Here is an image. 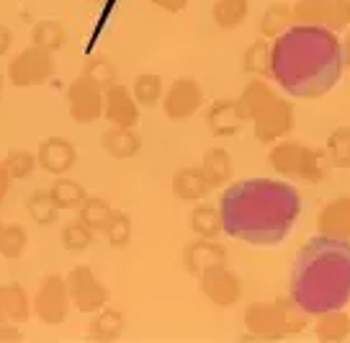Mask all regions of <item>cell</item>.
Here are the masks:
<instances>
[{
	"label": "cell",
	"instance_id": "1",
	"mask_svg": "<svg viewBox=\"0 0 350 343\" xmlns=\"http://www.w3.org/2000/svg\"><path fill=\"white\" fill-rule=\"evenodd\" d=\"M271 78L296 99H317L340 78L342 49L335 31L309 23H294L273 39Z\"/></svg>",
	"mask_w": 350,
	"mask_h": 343
},
{
	"label": "cell",
	"instance_id": "2",
	"mask_svg": "<svg viewBox=\"0 0 350 343\" xmlns=\"http://www.w3.org/2000/svg\"><path fill=\"white\" fill-rule=\"evenodd\" d=\"M224 233L252 245L278 243L299 214V194L281 181H242L221 196Z\"/></svg>",
	"mask_w": 350,
	"mask_h": 343
},
{
	"label": "cell",
	"instance_id": "3",
	"mask_svg": "<svg viewBox=\"0 0 350 343\" xmlns=\"http://www.w3.org/2000/svg\"><path fill=\"white\" fill-rule=\"evenodd\" d=\"M291 292L312 315L342 307L350 299V240L314 238L296 258Z\"/></svg>",
	"mask_w": 350,
	"mask_h": 343
},
{
	"label": "cell",
	"instance_id": "4",
	"mask_svg": "<svg viewBox=\"0 0 350 343\" xmlns=\"http://www.w3.org/2000/svg\"><path fill=\"white\" fill-rule=\"evenodd\" d=\"M242 322L247 328V338H258V341H278V338L299 335L306 328V318L294 299L247 305Z\"/></svg>",
	"mask_w": 350,
	"mask_h": 343
},
{
	"label": "cell",
	"instance_id": "5",
	"mask_svg": "<svg viewBox=\"0 0 350 343\" xmlns=\"http://www.w3.org/2000/svg\"><path fill=\"white\" fill-rule=\"evenodd\" d=\"M268 166L278 176L299 178L306 183H319L329 173V163L325 157V150H314L299 140H278L268 144Z\"/></svg>",
	"mask_w": 350,
	"mask_h": 343
},
{
	"label": "cell",
	"instance_id": "6",
	"mask_svg": "<svg viewBox=\"0 0 350 343\" xmlns=\"http://www.w3.org/2000/svg\"><path fill=\"white\" fill-rule=\"evenodd\" d=\"M252 132L255 140L262 144H273L278 140H284L294 129V103L284 96L275 93L268 103H262L260 109L252 114Z\"/></svg>",
	"mask_w": 350,
	"mask_h": 343
},
{
	"label": "cell",
	"instance_id": "7",
	"mask_svg": "<svg viewBox=\"0 0 350 343\" xmlns=\"http://www.w3.org/2000/svg\"><path fill=\"white\" fill-rule=\"evenodd\" d=\"M55 75V52L29 45L11 60L8 80L16 88H36Z\"/></svg>",
	"mask_w": 350,
	"mask_h": 343
},
{
	"label": "cell",
	"instance_id": "8",
	"mask_svg": "<svg viewBox=\"0 0 350 343\" xmlns=\"http://www.w3.org/2000/svg\"><path fill=\"white\" fill-rule=\"evenodd\" d=\"M67 292H70V302L77 312L83 315H93V312L103 310L109 305V289L103 281H98V277L93 274L90 266H75L67 274Z\"/></svg>",
	"mask_w": 350,
	"mask_h": 343
},
{
	"label": "cell",
	"instance_id": "9",
	"mask_svg": "<svg viewBox=\"0 0 350 343\" xmlns=\"http://www.w3.org/2000/svg\"><path fill=\"white\" fill-rule=\"evenodd\" d=\"M291 13L294 23L322 26L329 31H342L350 26V0H296Z\"/></svg>",
	"mask_w": 350,
	"mask_h": 343
},
{
	"label": "cell",
	"instance_id": "10",
	"mask_svg": "<svg viewBox=\"0 0 350 343\" xmlns=\"http://www.w3.org/2000/svg\"><path fill=\"white\" fill-rule=\"evenodd\" d=\"M33 315L44 322V325H59V322L67 320L70 315V292H67V279L59 277V274H52L46 277L39 284L36 294L31 299Z\"/></svg>",
	"mask_w": 350,
	"mask_h": 343
},
{
	"label": "cell",
	"instance_id": "11",
	"mask_svg": "<svg viewBox=\"0 0 350 343\" xmlns=\"http://www.w3.org/2000/svg\"><path fill=\"white\" fill-rule=\"evenodd\" d=\"M103 93L98 83L88 78L85 73L77 75L67 88V111L77 124H93L103 119Z\"/></svg>",
	"mask_w": 350,
	"mask_h": 343
},
{
	"label": "cell",
	"instance_id": "12",
	"mask_svg": "<svg viewBox=\"0 0 350 343\" xmlns=\"http://www.w3.org/2000/svg\"><path fill=\"white\" fill-rule=\"evenodd\" d=\"M160 103L170 122H186L204 106V88L193 78H178L163 93Z\"/></svg>",
	"mask_w": 350,
	"mask_h": 343
},
{
	"label": "cell",
	"instance_id": "13",
	"mask_svg": "<svg viewBox=\"0 0 350 343\" xmlns=\"http://www.w3.org/2000/svg\"><path fill=\"white\" fill-rule=\"evenodd\" d=\"M198 287H201V294L214 305V307H234L242 299V279L230 271L227 266H219V268H211L206 274L198 277Z\"/></svg>",
	"mask_w": 350,
	"mask_h": 343
},
{
	"label": "cell",
	"instance_id": "14",
	"mask_svg": "<svg viewBox=\"0 0 350 343\" xmlns=\"http://www.w3.org/2000/svg\"><path fill=\"white\" fill-rule=\"evenodd\" d=\"M183 268L191 277H201L211 268L227 266V248L217 243V238H196L183 248Z\"/></svg>",
	"mask_w": 350,
	"mask_h": 343
},
{
	"label": "cell",
	"instance_id": "15",
	"mask_svg": "<svg viewBox=\"0 0 350 343\" xmlns=\"http://www.w3.org/2000/svg\"><path fill=\"white\" fill-rule=\"evenodd\" d=\"M103 119L113 127H137L139 124V103L126 86L113 83L103 93Z\"/></svg>",
	"mask_w": 350,
	"mask_h": 343
},
{
	"label": "cell",
	"instance_id": "16",
	"mask_svg": "<svg viewBox=\"0 0 350 343\" xmlns=\"http://www.w3.org/2000/svg\"><path fill=\"white\" fill-rule=\"evenodd\" d=\"M39 168L49 176H65L77 163V147L65 137H46L36 150Z\"/></svg>",
	"mask_w": 350,
	"mask_h": 343
},
{
	"label": "cell",
	"instance_id": "17",
	"mask_svg": "<svg viewBox=\"0 0 350 343\" xmlns=\"http://www.w3.org/2000/svg\"><path fill=\"white\" fill-rule=\"evenodd\" d=\"M317 233L329 240H350V194L329 199L319 209Z\"/></svg>",
	"mask_w": 350,
	"mask_h": 343
},
{
	"label": "cell",
	"instance_id": "18",
	"mask_svg": "<svg viewBox=\"0 0 350 343\" xmlns=\"http://www.w3.org/2000/svg\"><path fill=\"white\" fill-rule=\"evenodd\" d=\"M31 297L21 284H0V328L21 325L31 318Z\"/></svg>",
	"mask_w": 350,
	"mask_h": 343
},
{
	"label": "cell",
	"instance_id": "19",
	"mask_svg": "<svg viewBox=\"0 0 350 343\" xmlns=\"http://www.w3.org/2000/svg\"><path fill=\"white\" fill-rule=\"evenodd\" d=\"M173 194L180 201H188V204H198L201 199H206L208 194L214 191L211 181L206 178V173L201 170V166H186L178 168L173 173Z\"/></svg>",
	"mask_w": 350,
	"mask_h": 343
},
{
	"label": "cell",
	"instance_id": "20",
	"mask_svg": "<svg viewBox=\"0 0 350 343\" xmlns=\"http://www.w3.org/2000/svg\"><path fill=\"white\" fill-rule=\"evenodd\" d=\"M206 124L217 137H234L245 127L237 99H219L206 109Z\"/></svg>",
	"mask_w": 350,
	"mask_h": 343
},
{
	"label": "cell",
	"instance_id": "21",
	"mask_svg": "<svg viewBox=\"0 0 350 343\" xmlns=\"http://www.w3.org/2000/svg\"><path fill=\"white\" fill-rule=\"evenodd\" d=\"M100 144L113 160H129L142 150V134L137 132V127H113L111 124L100 137Z\"/></svg>",
	"mask_w": 350,
	"mask_h": 343
},
{
	"label": "cell",
	"instance_id": "22",
	"mask_svg": "<svg viewBox=\"0 0 350 343\" xmlns=\"http://www.w3.org/2000/svg\"><path fill=\"white\" fill-rule=\"evenodd\" d=\"M314 335L325 343H340L350 335V315L345 310H325L314 320Z\"/></svg>",
	"mask_w": 350,
	"mask_h": 343
},
{
	"label": "cell",
	"instance_id": "23",
	"mask_svg": "<svg viewBox=\"0 0 350 343\" xmlns=\"http://www.w3.org/2000/svg\"><path fill=\"white\" fill-rule=\"evenodd\" d=\"M201 170L206 173V178L211 181L214 188L227 186L234 176V166H232V155L224 147H208L201 160Z\"/></svg>",
	"mask_w": 350,
	"mask_h": 343
},
{
	"label": "cell",
	"instance_id": "24",
	"mask_svg": "<svg viewBox=\"0 0 350 343\" xmlns=\"http://www.w3.org/2000/svg\"><path fill=\"white\" fill-rule=\"evenodd\" d=\"M188 225H191V233L196 238H219L224 233L221 209H217L214 204H204V201H198L196 207L191 209Z\"/></svg>",
	"mask_w": 350,
	"mask_h": 343
},
{
	"label": "cell",
	"instance_id": "25",
	"mask_svg": "<svg viewBox=\"0 0 350 343\" xmlns=\"http://www.w3.org/2000/svg\"><path fill=\"white\" fill-rule=\"evenodd\" d=\"M124 328H126L124 315L119 310H111L106 305L103 310L93 312V318L88 322V335L96 341H116V338H121Z\"/></svg>",
	"mask_w": 350,
	"mask_h": 343
},
{
	"label": "cell",
	"instance_id": "26",
	"mask_svg": "<svg viewBox=\"0 0 350 343\" xmlns=\"http://www.w3.org/2000/svg\"><path fill=\"white\" fill-rule=\"evenodd\" d=\"M273 42L268 39H255L245 55H242V70L252 78H271V60H273Z\"/></svg>",
	"mask_w": 350,
	"mask_h": 343
},
{
	"label": "cell",
	"instance_id": "27",
	"mask_svg": "<svg viewBox=\"0 0 350 343\" xmlns=\"http://www.w3.org/2000/svg\"><path fill=\"white\" fill-rule=\"evenodd\" d=\"M113 214H116V209H113L103 196H90V194H88L85 201H83V207L77 209V220L85 222L93 233H106V227L111 225Z\"/></svg>",
	"mask_w": 350,
	"mask_h": 343
},
{
	"label": "cell",
	"instance_id": "28",
	"mask_svg": "<svg viewBox=\"0 0 350 343\" xmlns=\"http://www.w3.org/2000/svg\"><path fill=\"white\" fill-rule=\"evenodd\" d=\"M46 191H49V196H52V201H55V207L59 212H72V209L77 212L88 196V191L77 181L62 176H57V181Z\"/></svg>",
	"mask_w": 350,
	"mask_h": 343
},
{
	"label": "cell",
	"instance_id": "29",
	"mask_svg": "<svg viewBox=\"0 0 350 343\" xmlns=\"http://www.w3.org/2000/svg\"><path fill=\"white\" fill-rule=\"evenodd\" d=\"M291 26H294L291 5L288 3H271L260 18V36L268 39V42H273L284 31H288Z\"/></svg>",
	"mask_w": 350,
	"mask_h": 343
},
{
	"label": "cell",
	"instance_id": "30",
	"mask_svg": "<svg viewBox=\"0 0 350 343\" xmlns=\"http://www.w3.org/2000/svg\"><path fill=\"white\" fill-rule=\"evenodd\" d=\"M275 96L273 86L268 83L265 78H252L245 88H242V93L237 96V103H240V111L242 116H245V122H250L252 114L260 109L262 103H268V101Z\"/></svg>",
	"mask_w": 350,
	"mask_h": 343
},
{
	"label": "cell",
	"instance_id": "31",
	"mask_svg": "<svg viewBox=\"0 0 350 343\" xmlns=\"http://www.w3.org/2000/svg\"><path fill=\"white\" fill-rule=\"evenodd\" d=\"M250 13V0H217L211 8V18L221 31H232L245 23Z\"/></svg>",
	"mask_w": 350,
	"mask_h": 343
},
{
	"label": "cell",
	"instance_id": "32",
	"mask_svg": "<svg viewBox=\"0 0 350 343\" xmlns=\"http://www.w3.org/2000/svg\"><path fill=\"white\" fill-rule=\"evenodd\" d=\"M325 157H327L329 168L350 170V127H335L327 134Z\"/></svg>",
	"mask_w": 350,
	"mask_h": 343
},
{
	"label": "cell",
	"instance_id": "33",
	"mask_svg": "<svg viewBox=\"0 0 350 343\" xmlns=\"http://www.w3.org/2000/svg\"><path fill=\"white\" fill-rule=\"evenodd\" d=\"M67 42V31L65 26L55 18H44V21L33 23L31 29V45L42 47V49H49V52H57L62 49Z\"/></svg>",
	"mask_w": 350,
	"mask_h": 343
},
{
	"label": "cell",
	"instance_id": "34",
	"mask_svg": "<svg viewBox=\"0 0 350 343\" xmlns=\"http://www.w3.org/2000/svg\"><path fill=\"white\" fill-rule=\"evenodd\" d=\"M26 245H29V233L23 225H18V222L3 225V230H0V255L3 258H8V261L21 258Z\"/></svg>",
	"mask_w": 350,
	"mask_h": 343
},
{
	"label": "cell",
	"instance_id": "35",
	"mask_svg": "<svg viewBox=\"0 0 350 343\" xmlns=\"http://www.w3.org/2000/svg\"><path fill=\"white\" fill-rule=\"evenodd\" d=\"M26 212H29V217H31L36 225H55L57 217H59V209L55 207V201L49 196V191L44 188V191H33L29 194V199H26Z\"/></svg>",
	"mask_w": 350,
	"mask_h": 343
},
{
	"label": "cell",
	"instance_id": "36",
	"mask_svg": "<svg viewBox=\"0 0 350 343\" xmlns=\"http://www.w3.org/2000/svg\"><path fill=\"white\" fill-rule=\"evenodd\" d=\"M134 99H137V103L139 106H147V109H152V106H157L160 101H163V78L160 75H154V73H142V75H137V80H134Z\"/></svg>",
	"mask_w": 350,
	"mask_h": 343
},
{
	"label": "cell",
	"instance_id": "37",
	"mask_svg": "<svg viewBox=\"0 0 350 343\" xmlns=\"http://www.w3.org/2000/svg\"><path fill=\"white\" fill-rule=\"evenodd\" d=\"M96 240V233L88 227L85 222H67L65 227H62V245H65L70 253H83L88 251L90 245Z\"/></svg>",
	"mask_w": 350,
	"mask_h": 343
},
{
	"label": "cell",
	"instance_id": "38",
	"mask_svg": "<svg viewBox=\"0 0 350 343\" xmlns=\"http://www.w3.org/2000/svg\"><path fill=\"white\" fill-rule=\"evenodd\" d=\"M3 166L8 168V173L13 176V181H21V178H29L39 168V160H36V153H29V150H11L8 155L0 160Z\"/></svg>",
	"mask_w": 350,
	"mask_h": 343
},
{
	"label": "cell",
	"instance_id": "39",
	"mask_svg": "<svg viewBox=\"0 0 350 343\" xmlns=\"http://www.w3.org/2000/svg\"><path fill=\"white\" fill-rule=\"evenodd\" d=\"M106 240H109L111 248H116V251H124L126 245H129L131 240V220L126 212L116 209V214H113V220H111V225L106 227Z\"/></svg>",
	"mask_w": 350,
	"mask_h": 343
},
{
	"label": "cell",
	"instance_id": "40",
	"mask_svg": "<svg viewBox=\"0 0 350 343\" xmlns=\"http://www.w3.org/2000/svg\"><path fill=\"white\" fill-rule=\"evenodd\" d=\"M83 73H85L93 83H98L103 90L111 88V86L116 83V67L111 65L109 60H103V57H93V60L85 65V70H83Z\"/></svg>",
	"mask_w": 350,
	"mask_h": 343
},
{
	"label": "cell",
	"instance_id": "41",
	"mask_svg": "<svg viewBox=\"0 0 350 343\" xmlns=\"http://www.w3.org/2000/svg\"><path fill=\"white\" fill-rule=\"evenodd\" d=\"M154 3V8H160V11L165 13H180V11H186V5H188V0H152Z\"/></svg>",
	"mask_w": 350,
	"mask_h": 343
},
{
	"label": "cell",
	"instance_id": "42",
	"mask_svg": "<svg viewBox=\"0 0 350 343\" xmlns=\"http://www.w3.org/2000/svg\"><path fill=\"white\" fill-rule=\"evenodd\" d=\"M11 183H13V176L8 173V168L0 163V207H3V201L8 199V191H11Z\"/></svg>",
	"mask_w": 350,
	"mask_h": 343
},
{
	"label": "cell",
	"instance_id": "43",
	"mask_svg": "<svg viewBox=\"0 0 350 343\" xmlns=\"http://www.w3.org/2000/svg\"><path fill=\"white\" fill-rule=\"evenodd\" d=\"M11 45H13V34H11V29L0 23V55H8V49H11Z\"/></svg>",
	"mask_w": 350,
	"mask_h": 343
},
{
	"label": "cell",
	"instance_id": "44",
	"mask_svg": "<svg viewBox=\"0 0 350 343\" xmlns=\"http://www.w3.org/2000/svg\"><path fill=\"white\" fill-rule=\"evenodd\" d=\"M342 62H345V67H350V31L342 42Z\"/></svg>",
	"mask_w": 350,
	"mask_h": 343
},
{
	"label": "cell",
	"instance_id": "45",
	"mask_svg": "<svg viewBox=\"0 0 350 343\" xmlns=\"http://www.w3.org/2000/svg\"><path fill=\"white\" fill-rule=\"evenodd\" d=\"M0 93H3V75H0Z\"/></svg>",
	"mask_w": 350,
	"mask_h": 343
},
{
	"label": "cell",
	"instance_id": "46",
	"mask_svg": "<svg viewBox=\"0 0 350 343\" xmlns=\"http://www.w3.org/2000/svg\"><path fill=\"white\" fill-rule=\"evenodd\" d=\"M0 230H3V222H0Z\"/></svg>",
	"mask_w": 350,
	"mask_h": 343
}]
</instances>
